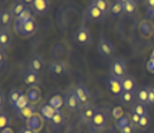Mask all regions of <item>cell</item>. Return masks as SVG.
Instances as JSON below:
<instances>
[{"label": "cell", "instance_id": "cell-1", "mask_svg": "<svg viewBox=\"0 0 154 133\" xmlns=\"http://www.w3.org/2000/svg\"><path fill=\"white\" fill-rule=\"evenodd\" d=\"M14 29L17 33L22 37H32L37 33L38 23L34 18L28 19V21H24V22H15Z\"/></svg>", "mask_w": 154, "mask_h": 133}, {"label": "cell", "instance_id": "cell-2", "mask_svg": "<svg viewBox=\"0 0 154 133\" xmlns=\"http://www.w3.org/2000/svg\"><path fill=\"white\" fill-rule=\"evenodd\" d=\"M107 122H109L107 110H106V108L101 106V108H99V109H97V112H96L95 117L92 119V122L88 124V127H90V129H91V131L99 132V131H102V129L106 128Z\"/></svg>", "mask_w": 154, "mask_h": 133}, {"label": "cell", "instance_id": "cell-3", "mask_svg": "<svg viewBox=\"0 0 154 133\" xmlns=\"http://www.w3.org/2000/svg\"><path fill=\"white\" fill-rule=\"evenodd\" d=\"M109 71H110V76L112 78H118L121 79L128 74V68H126V62L118 57H112L109 62Z\"/></svg>", "mask_w": 154, "mask_h": 133}, {"label": "cell", "instance_id": "cell-4", "mask_svg": "<svg viewBox=\"0 0 154 133\" xmlns=\"http://www.w3.org/2000/svg\"><path fill=\"white\" fill-rule=\"evenodd\" d=\"M96 51H97V53L101 59L107 60V59H112L114 57L115 47L107 38H100L97 44H96Z\"/></svg>", "mask_w": 154, "mask_h": 133}, {"label": "cell", "instance_id": "cell-5", "mask_svg": "<svg viewBox=\"0 0 154 133\" xmlns=\"http://www.w3.org/2000/svg\"><path fill=\"white\" fill-rule=\"evenodd\" d=\"M73 41L77 44H80V46H88L92 41L91 33H90L88 28L85 27V25H81L80 28H77V30L73 34Z\"/></svg>", "mask_w": 154, "mask_h": 133}, {"label": "cell", "instance_id": "cell-6", "mask_svg": "<svg viewBox=\"0 0 154 133\" xmlns=\"http://www.w3.org/2000/svg\"><path fill=\"white\" fill-rule=\"evenodd\" d=\"M85 21L86 22H91V23H95V22H100V21H102L106 15L102 13L97 6L96 5H94L92 3H90L88 4V6L86 8V10H85Z\"/></svg>", "mask_w": 154, "mask_h": 133}, {"label": "cell", "instance_id": "cell-7", "mask_svg": "<svg viewBox=\"0 0 154 133\" xmlns=\"http://www.w3.org/2000/svg\"><path fill=\"white\" fill-rule=\"evenodd\" d=\"M96 112H97V108H96L94 104H86V105H82L81 106V109H80V112H79V114H80V119H81V122L83 123V124H90L92 122V119H94V117H95V114H96Z\"/></svg>", "mask_w": 154, "mask_h": 133}, {"label": "cell", "instance_id": "cell-8", "mask_svg": "<svg viewBox=\"0 0 154 133\" xmlns=\"http://www.w3.org/2000/svg\"><path fill=\"white\" fill-rule=\"evenodd\" d=\"M72 89H73L77 99H79V101H80L81 106L86 105V104H90V101H91V94H90L88 89L83 85L82 82H79V84L75 85Z\"/></svg>", "mask_w": 154, "mask_h": 133}, {"label": "cell", "instance_id": "cell-9", "mask_svg": "<svg viewBox=\"0 0 154 133\" xmlns=\"http://www.w3.org/2000/svg\"><path fill=\"white\" fill-rule=\"evenodd\" d=\"M63 98H65V106L69 112H80L81 104H80L79 99H77V97H76L73 89L68 90L65 95H63Z\"/></svg>", "mask_w": 154, "mask_h": 133}, {"label": "cell", "instance_id": "cell-10", "mask_svg": "<svg viewBox=\"0 0 154 133\" xmlns=\"http://www.w3.org/2000/svg\"><path fill=\"white\" fill-rule=\"evenodd\" d=\"M106 87H107L109 93H110L111 95H114V97H118V98L124 91L121 80L118 79V78H112V76H110V79L106 81Z\"/></svg>", "mask_w": 154, "mask_h": 133}, {"label": "cell", "instance_id": "cell-11", "mask_svg": "<svg viewBox=\"0 0 154 133\" xmlns=\"http://www.w3.org/2000/svg\"><path fill=\"white\" fill-rule=\"evenodd\" d=\"M49 72L57 75V76H62V75H66L68 72V68L66 62H63L62 60H52L49 62Z\"/></svg>", "mask_w": 154, "mask_h": 133}, {"label": "cell", "instance_id": "cell-12", "mask_svg": "<svg viewBox=\"0 0 154 133\" xmlns=\"http://www.w3.org/2000/svg\"><path fill=\"white\" fill-rule=\"evenodd\" d=\"M22 80L25 85H29V86L38 85L41 82L39 72H35L33 70H29V68H25L22 74Z\"/></svg>", "mask_w": 154, "mask_h": 133}, {"label": "cell", "instance_id": "cell-13", "mask_svg": "<svg viewBox=\"0 0 154 133\" xmlns=\"http://www.w3.org/2000/svg\"><path fill=\"white\" fill-rule=\"evenodd\" d=\"M43 123H44V119L42 118L41 114H34L33 117H30L28 120H25V125L28 127L29 129L34 131L35 133L41 132L43 129Z\"/></svg>", "mask_w": 154, "mask_h": 133}, {"label": "cell", "instance_id": "cell-14", "mask_svg": "<svg viewBox=\"0 0 154 133\" xmlns=\"http://www.w3.org/2000/svg\"><path fill=\"white\" fill-rule=\"evenodd\" d=\"M43 67H44V61H43L42 57L37 53L32 55L27 61V68L33 70L35 72H41L43 70Z\"/></svg>", "mask_w": 154, "mask_h": 133}, {"label": "cell", "instance_id": "cell-15", "mask_svg": "<svg viewBox=\"0 0 154 133\" xmlns=\"http://www.w3.org/2000/svg\"><path fill=\"white\" fill-rule=\"evenodd\" d=\"M138 32L139 34L144 38H149L154 34V24L149 19H144L138 24Z\"/></svg>", "mask_w": 154, "mask_h": 133}, {"label": "cell", "instance_id": "cell-16", "mask_svg": "<svg viewBox=\"0 0 154 133\" xmlns=\"http://www.w3.org/2000/svg\"><path fill=\"white\" fill-rule=\"evenodd\" d=\"M25 97L28 98L30 104L35 105V104L39 103L41 99H42V91H41V89L38 87V85L29 86L27 89V91H25Z\"/></svg>", "mask_w": 154, "mask_h": 133}, {"label": "cell", "instance_id": "cell-17", "mask_svg": "<svg viewBox=\"0 0 154 133\" xmlns=\"http://www.w3.org/2000/svg\"><path fill=\"white\" fill-rule=\"evenodd\" d=\"M30 9L35 15H43L49 9V2L48 0H34L33 4L30 5Z\"/></svg>", "mask_w": 154, "mask_h": 133}, {"label": "cell", "instance_id": "cell-18", "mask_svg": "<svg viewBox=\"0 0 154 133\" xmlns=\"http://www.w3.org/2000/svg\"><path fill=\"white\" fill-rule=\"evenodd\" d=\"M13 19H15V17L13 14L11 9L4 8L0 10V25H2V28H9L10 24L13 23Z\"/></svg>", "mask_w": 154, "mask_h": 133}, {"label": "cell", "instance_id": "cell-19", "mask_svg": "<svg viewBox=\"0 0 154 133\" xmlns=\"http://www.w3.org/2000/svg\"><path fill=\"white\" fill-rule=\"evenodd\" d=\"M121 84H123V89H124V91H133V93H135L137 91V80L134 76L129 75V74H126L124 78H121Z\"/></svg>", "mask_w": 154, "mask_h": 133}, {"label": "cell", "instance_id": "cell-20", "mask_svg": "<svg viewBox=\"0 0 154 133\" xmlns=\"http://www.w3.org/2000/svg\"><path fill=\"white\" fill-rule=\"evenodd\" d=\"M149 90L150 86H139L135 91V98L137 101L139 103H143L145 105H149Z\"/></svg>", "mask_w": 154, "mask_h": 133}, {"label": "cell", "instance_id": "cell-21", "mask_svg": "<svg viewBox=\"0 0 154 133\" xmlns=\"http://www.w3.org/2000/svg\"><path fill=\"white\" fill-rule=\"evenodd\" d=\"M11 44V34L9 28H2L0 29V48L8 49Z\"/></svg>", "mask_w": 154, "mask_h": 133}, {"label": "cell", "instance_id": "cell-22", "mask_svg": "<svg viewBox=\"0 0 154 133\" xmlns=\"http://www.w3.org/2000/svg\"><path fill=\"white\" fill-rule=\"evenodd\" d=\"M56 110L52 105H49L48 103L47 104H43L41 108H39V114L42 116V118L46 120V122H51L53 118V116L56 114Z\"/></svg>", "mask_w": 154, "mask_h": 133}, {"label": "cell", "instance_id": "cell-23", "mask_svg": "<svg viewBox=\"0 0 154 133\" xmlns=\"http://www.w3.org/2000/svg\"><path fill=\"white\" fill-rule=\"evenodd\" d=\"M119 100H120L121 105H124V106H131L137 101L135 93H133V91H123V94L119 97Z\"/></svg>", "mask_w": 154, "mask_h": 133}, {"label": "cell", "instance_id": "cell-24", "mask_svg": "<svg viewBox=\"0 0 154 133\" xmlns=\"http://www.w3.org/2000/svg\"><path fill=\"white\" fill-rule=\"evenodd\" d=\"M34 114H37V109H35V105H33V104H29L28 106H25L23 110L17 112V116L20 120H28L30 117H33Z\"/></svg>", "mask_w": 154, "mask_h": 133}, {"label": "cell", "instance_id": "cell-25", "mask_svg": "<svg viewBox=\"0 0 154 133\" xmlns=\"http://www.w3.org/2000/svg\"><path fill=\"white\" fill-rule=\"evenodd\" d=\"M124 13V4L119 0H114L110 5V14L114 17H120Z\"/></svg>", "mask_w": 154, "mask_h": 133}, {"label": "cell", "instance_id": "cell-26", "mask_svg": "<svg viewBox=\"0 0 154 133\" xmlns=\"http://www.w3.org/2000/svg\"><path fill=\"white\" fill-rule=\"evenodd\" d=\"M28 8V5H25L22 0H15L14 3H13V5H11V11H13V14H14V17L17 18V17H19L22 14V13Z\"/></svg>", "mask_w": 154, "mask_h": 133}, {"label": "cell", "instance_id": "cell-27", "mask_svg": "<svg viewBox=\"0 0 154 133\" xmlns=\"http://www.w3.org/2000/svg\"><path fill=\"white\" fill-rule=\"evenodd\" d=\"M91 3L97 6V8L102 13H104L105 15H107L109 13H110V5H111V3L109 2V0H91Z\"/></svg>", "mask_w": 154, "mask_h": 133}, {"label": "cell", "instance_id": "cell-28", "mask_svg": "<svg viewBox=\"0 0 154 133\" xmlns=\"http://www.w3.org/2000/svg\"><path fill=\"white\" fill-rule=\"evenodd\" d=\"M51 125L52 127H61L63 123H65V114L61 109H57L56 110V114L53 116L52 120H51Z\"/></svg>", "mask_w": 154, "mask_h": 133}, {"label": "cell", "instance_id": "cell-29", "mask_svg": "<svg viewBox=\"0 0 154 133\" xmlns=\"http://www.w3.org/2000/svg\"><path fill=\"white\" fill-rule=\"evenodd\" d=\"M23 95H24V94H23V91L20 90V89L13 87L11 90H10V93H9V101H10V105H11V106H14V104L23 97Z\"/></svg>", "mask_w": 154, "mask_h": 133}, {"label": "cell", "instance_id": "cell-30", "mask_svg": "<svg viewBox=\"0 0 154 133\" xmlns=\"http://www.w3.org/2000/svg\"><path fill=\"white\" fill-rule=\"evenodd\" d=\"M49 105H52L54 109H61V108L65 105V98L61 97V95H53V97H51L49 101H48Z\"/></svg>", "mask_w": 154, "mask_h": 133}, {"label": "cell", "instance_id": "cell-31", "mask_svg": "<svg viewBox=\"0 0 154 133\" xmlns=\"http://www.w3.org/2000/svg\"><path fill=\"white\" fill-rule=\"evenodd\" d=\"M131 112L139 114L140 117L148 114V105H145L143 103H139V101H135L133 105H131Z\"/></svg>", "mask_w": 154, "mask_h": 133}, {"label": "cell", "instance_id": "cell-32", "mask_svg": "<svg viewBox=\"0 0 154 133\" xmlns=\"http://www.w3.org/2000/svg\"><path fill=\"white\" fill-rule=\"evenodd\" d=\"M29 104H30V103H29V100H28V98L25 97V94H24L23 97H22V98L19 99V100L17 101V103L14 104V106H13V109L15 110V113H17V112H20V110H23V109H24L25 106H28Z\"/></svg>", "mask_w": 154, "mask_h": 133}, {"label": "cell", "instance_id": "cell-33", "mask_svg": "<svg viewBox=\"0 0 154 133\" xmlns=\"http://www.w3.org/2000/svg\"><path fill=\"white\" fill-rule=\"evenodd\" d=\"M130 124H131V119H130V116H128V114H124L123 117L116 119V122H115V125H116L118 129H121V128L128 127Z\"/></svg>", "mask_w": 154, "mask_h": 133}, {"label": "cell", "instance_id": "cell-34", "mask_svg": "<svg viewBox=\"0 0 154 133\" xmlns=\"http://www.w3.org/2000/svg\"><path fill=\"white\" fill-rule=\"evenodd\" d=\"M9 124H10V117L8 112L2 110V113H0V129L3 131L5 128H8Z\"/></svg>", "mask_w": 154, "mask_h": 133}, {"label": "cell", "instance_id": "cell-35", "mask_svg": "<svg viewBox=\"0 0 154 133\" xmlns=\"http://www.w3.org/2000/svg\"><path fill=\"white\" fill-rule=\"evenodd\" d=\"M150 117H149V114H145V116H142V118H140V122L138 124L137 128L140 129V131H146L149 128V125H150Z\"/></svg>", "mask_w": 154, "mask_h": 133}, {"label": "cell", "instance_id": "cell-36", "mask_svg": "<svg viewBox=\"0 0 154 133\" xmlns=\"http://www.w3.org/2000/svg\"><path fill=\"white\" fill-rule=\"evenodd\" d=\"M124 11L128 13V14H130V15L137 14V11H138V4H137L135 0H131V2L124 4Z\"/></svg>", "mask_w": 154, "mask_h": 133}, {"label": "cell", "instance_id": "cell-37", "mask_svg": "<svg viewBox=\"0 0 154 133\" xmlns=\"http://www.w3.org/2000/svg\"><path fill=\"white\" fill-rule=\"evenodd\" d=\"M33 14H34L33 10L30 9V6H28L20 15L15 18V22H24V21H28V19H32L33 18Z\"/></svg>", "mask_w": 154, "mask_h": 133}, {"label": "cell", "instance_id": "cell-38", "mask_svg": "<svg viewBox=\"0 0 154 133\" xmlns=\"http://www.w3.org/2000/svg\"><path fill=\"white\" fill-rule=\"evenodd\" d=\"M111 114H112L114 119H119V118H121L124 116V110H123L121 106H114L112 110H111Z\"/></svg>", "mask_w": 154, "mask_h": 133}, {"label": "cell", "instance_id": "cell-39", "mask_svg": "<svg viewBox=\"0 0 154 133\" xmlns=\"http://www.w3.org/2000/svg\"><path fill=\"white\" fill-rule=\"evenodd\" d=\"M140 118H142V117H140L139 114L134 113V112H130V119H131V124H133L134 127H135V128L138 127V124H139V122H140Z\"/></svg>", "mask_w": 154, "mask_h": 133}, {"label": "cell", "instance_id": "cell-40", "mask_svg": "<svg viewBox=\"0 0 154 133\" xmlns=\"http://www.w3.org/2000/svg\"><path fill=\"white\" fill-rule=\"evenodd\" d=\"M5 62H6V52H5V49L0 48V66H2V68L4 67Z\"/></svg>", "mask_w": 154, "mask_h": 133}, {"label": "cell", "instance_id": "cell-41", "mask_svg": "<svg viewBox=\"0 0 154 133\" xmlns=\"http://www.w3.org/2000/svg\"><path fill=\"white\" fill-rule=\"evenodd\" d=\"M134 127L133 124H130V125H128V127H124V128H121V129H119V132L120 133H133L134 132Z\"/></svg>", "mask_w": 154, "mask_h": 133}, {"label": "cell", "instance_id": "cell-42", "mask_svg": "<svg viewBox=\"0 0 154 133\" xmlns=\"http://www.w3.org/2000/svg\"><path fill=\"white\" fill-rule=\"evenodd\" d=\"M146 68H148V71H149V72L154 74V61L149 60L148 62H146Z\"/></svg>", "mask_w": 154, "mask_h": 133}, {"label": "cell", "instance_id": "cell-43", "mask_svg": "<svg viewBox=\"0 0 154 133\" xmlns=\"http://www.w3.org/2000/svg\"><path fill=\"white\" fill-rule=\"evenodd\" d=\"M18 133H35V132H34V131H32V129H29L27 125H24V127H22V128L19 129Z\"/></svg>", "mask_w": 154, "mask_h": 133}, {"label": "cell", "instance_id": "cell-44", "mask_svg": "<svg viewBox=\"0 0 154 133\" xmlns=\"http://www.w3.org/2000/svg\"><path fill=\"white\" fill-rule=\"evenodd\" d=\"M144 3H145V5H146V9L154 8V0H144Z\"/></svg>", "mask_w": 154, "mask_h": 133}, {"label": "cell", "instance_id": "cell-45", "mask_svg": "<svg viewBox=\"0 0 154 133\" xmlns=\"http://www.w3.org/2000/svg\"><path fill=\"white\" fill-rule=\"evenodd\" d=\"M0 108H2V110H3V108H4V91L2 90V93H0Z\"/></svg>", "mask_w": 154, "mask_h": 133}, {"label": "cell", "instance_id": "cell-46", "mask_svg": "<svg viewBox=\"0 0 154 133\" xmlns=\"http://www.w3.org/2000/svg\"><path fill=\"white\" fill-rule=\"evenodd\" d=\"M146 14H148V17H149V18H154V8L146 9Z\"/></svg>", "mask_w": 154, "mask_h": 133}, {"label": "cell", "instance_id": "cell-47", "mask_svg": "<svg viewBox=\"0 0 154 133\" xmlns=\"http://www.w3.org/2000/svg\"><path fill=\"white\" fill-rule=\"evenodd\" d=\"M2 133H14V132H13V129H11V128H9V127H8V128L3 129V131H2Z\"/></svg>", "mask_w": 154, "mask_h": 133}, {"label": "cell", "instance_id": "cell-48", "mask_svg": "<svg viewBox=\"0 0 154 133\" xmlns=\"http://www.w3.org/2000/svg\"><path fill=\"white\" fill-rule=\"evenodd\" d=\"M22 2H23L25 5H32V4H33L34 0H22Z\"/></svg>", "mask_w": 154, "mask_h": 133}, {"label": "cell", "instance_id": "cell-49", "mask_svg": "<svg viewBox=\"0 0 154 133\" xmlns=\"http://www.w3.org/2000/svg\"><path fill=\"white\" fill-rule=\"evenodd\" d=\"M119 2H121L123 4H126V3H129V2H131V0H119Z\"/></svg>", "mask_w": 154, "mask_h": 133}, {"label": "cell", "instance_id": "cell-50", "mask_svg": "<svg viewBox=\"0 0 154 133\" xmlns=\"http://www.w3.org/2000/svg\"><path fill=\"white\" fill-rule=\"evenodd\" d=\"M0 2H2V4H5V3H8L9 0H0Z\"/></svg>", "mask_w": 154, "mask_h": 133}, {"label": "cell", "instance_id": "cell-51", "mask_svg": "<svg viewBox=\"0 0 154 133\" xmlns=\"http://www.w3.org/2000/svg\"><path fill=\"white\" fill-rule=\"evenodd\" d=\"M150 89H152V90H153V93H154V82H153V84L150 85Z\"/></svg>", "mask_w": 154, "mask_h": 133}, {"label": "cell", "instance_id": "cell-52", "mask_svg": "<svg viewBox=\"0 0 154 133\" xmlns=\"http://www.w3.org/2000/svg\"><path fill=\"white\" fill-rule=\"evenodd\" d=\"M153 40H154V38H153Z\"/></svg>", "mask_w": 154, "mask_h": 133}]
</instances>
